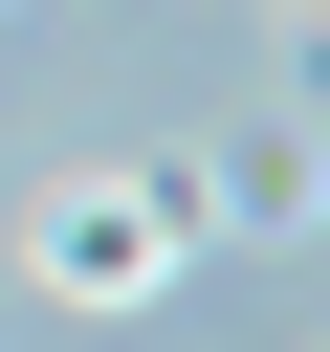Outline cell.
<instances>
[{
    "instance_id": "6da1fadb",
    "label": "cell",
    "mask_w": 330,
    "mask_h": 352,
    "mask_svg": "<svg viewBox=\"0 0 330 352\" xmlns=\"http://www.w3.org/2000/svg\"><path fill=\"white\" fill-rule=\"evenodd\" d=\"M176 264H198V198L176 176H44L22 198V286L44 308H154Z\"/></svg>"
},
{
    "instance_id": "7a4b0ae2",
    "label": "cell",
    "mask_w": 330,
    "mask_h": 352,
    "mask_svg": "<svg viewBox=\"0 0 330 352\" xmlns=\"http://www.w3.org/2000/svg\"><path fill=\"white\" fill-rule=\"evenodd\" d=\"M176 198H198V242H308V220H330V132H308V110H264V132H220Z\"/></svg>"
},
{
    "instance_id": "3957f363",
    "label": "cell",
    "mask_w": 330,
    "mask_h": 352,
    "mask_svg": "<svg viewBox=\"0 0 330 352\" xmlns=\"http://www.w3.org/2000/svg\"><path fill=\"white\" fill-rule=\"evenodd\" d=\"M286 22H308V66H330V0H286Z\"/></svg>"
}]
</instances>
